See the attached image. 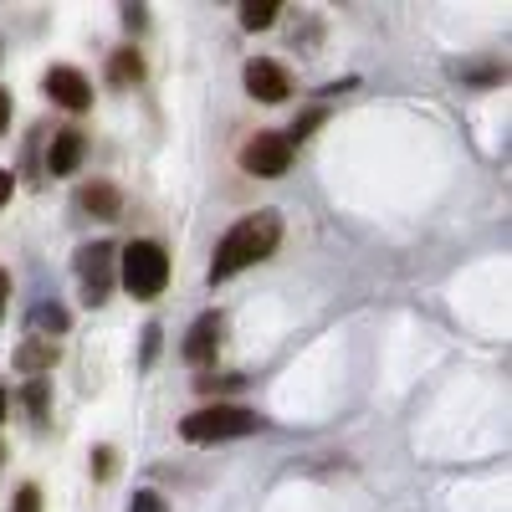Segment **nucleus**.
<instances>
[{
	"mask_svg": "<svg viewBox=\"0 0 512 512\" xmlns=\"http://www.w3.org/2000/svg\"><path fill=\"white\" fill-rule=\"evenodd\" d=\"M16 512H41V492L36 487H21L16 492Z\"/></svg>",
	"mask_w": 512,
	"mask_h": 512,
	"instance_id": "obj_19",
	"label": "nucleus"
},
{
	"mask_svg": "<svg viewBox=\"0 0 512 512\" xmlns=\"http://www.w3.org/2000/svg\"><path fill=\"white\" fill-rule=\"evenodd\" d=\"M0 420H6V384H0Z\"/></svg>",
	"mask_w": 512,
	"mask_h": 512,
	"instance_id": "obj_25",
	"label": "nucleus"
},
{
	"mask_svg": "<svg viewBox=\"0 0 512 512\" xmlns=\"http://www.w3.org/2000/svg\"><path fill=\"white\" fill-rule=\"evenodd\" d=\"M323 118H328V108H308L303 118H297V123L287 128V134H282V139H287V144H292V139H308V134H313V128H318Z\"/></svg>",
	"mask_w": 512,
	"mask_h": 512,
	"instance_id": "obj_15",
	"label": "nucleus"
},
{
	"mask_svg": "<svg viewBox=\"0 0 512 512\" xmlns=\"http://www.w3.org/2000/svg\"><path fill=\"white\" fill-rule=\"evenodd\" d=\"M88 154V139H82V128H57L52 134V154H47V169L52 175H72Z\"/></svg>",
	"mask_w": 512,
	"mask_h": 512,
	"instance_id": "obj_9",
	"label": "nucleus"
},
{
	"mask_svg": "<svg viewBox=\"0 0 512 512\" xmlns=\"http://www.w3.org/2000/svg\"><path fill=\"white\" fill-rule=\"evenodd\" d=\"M277 241H282V216H277V210H256V216L236 221V226L221 236V246H216L210 282H226V277L246 272L251 262H267V256L277 251Z\"/></svg>",
	"mask_w": 512,
	"mask_h": 512,
	"instance_id": "obj_1",
	"label": "nucleus"
},
{
	"mask_svg": "<svg viewBox=\"0 0 512 512\" xmlns=\"http://www.w3.org/2000/svg\"><path fill=\"white\" fill-rule=\"evenodd\" d=\"M31 328H36V338H41V333H62V328H67V313H62L57 303H41V308L31 313Z\"/></svg>",
	"mask_w": 512,
	"mask_h": 512,
	"instance_id": "obj_14",
	"label": "nucleus"
},
{
	"mask_svg": "<svg viewBox=\"0 0 512 512\" xmlns=\"http://www.w3.org/2000/svg\"><path fill=\"white\" fill-rule=\"evenodd\" d=\"M6 123H11V93L0 88V134H6Z\"/></svg>",
	"mask_w": 512,
	"mask_h": 512,
	"instance_id": "obj_23",
	"label": "nucleus"
},
{
	"mask_svg": "<svg viewBox=\"0 0 512 512\" xmlns=\"http://www.w3.org/2000/svg\"><path fill=\"white\" fill-rule=\"evenodd\" d=\"M231 384H241V379H236V374H226V379L205 374V379H195V390H200V395H216V390H231Z\"/></svg>",
	"mask_w": 512,
	"mask_h": 512,
	"instance_id": "obj_18",
	"label": "nucleus"
},
{
	"mask_svg": "<svg viewBox=\"0 0 512 512\" xmlns=\"http://www.w3.org/2000/svg\"><path fill=\"white\" fill-rule=\"evenodd\" d=\"M11 195V169H0V200Z\"/></svg>",
	"mask_w": 512,
	"mask_h": 512,
	"instance_id": "obj_24",
	"label": "nucleus"
},
{
	"mask_svg": "<svg viewBox=\"0 0 512 512\" xmlns=\"http://www.w3.org/2000/svg\"><path fill=\"white\" fill-rule=\"evenodd\" d=\"M139 77H144V62H139L134 47H128V52H113V62H108V82H113V88H134Z\"/></svg>",
	"mask_w": 512,
	"mask_h": 512,
	"instance_id": "obj_12",
	"label": "nucleus"
},
{
	"mask_svg": "<svg viewBox=\"0 0 512 512\" xmlns=\"http://www.w3.org/2000/svg\"><path fill=\"white\" fill-rule=\"evenodd\" d=\"M77 210H88V216H98V221H118L123 195L113 185H82L77 190Z\"/></svg>",
	"mask_w": 512,
	"mask_h": 512,
	"instance_id": "obj_11",
	"label": "nucleus"
},
{
	"mask_svg": "<svg viewBox=\"0 0 512 512\" xmlns=\"http://www.w3.org/2000/svg\"><path fill=\"white\" fill-rule=\"evenodd\" d=\"M6 303H11V272L0 267V318H6Z\"/></svg>",
	"mask_w": 512,
	"mask_h": 512,
	"instance_id": "obj_22",
	"label": "nucleus"
},
{
	"mask_svg": "<svg viewBox=\"0 0 512 512\" xmlns=\"http://www.w3.org/2000/svg\"><path fill=\"white\" fill-rule=\"evenodd\" d=\"M277 11H282L277 0H246V6H241V26L246 31H267L277 21Z\"/></svg>",
	"mask_w": 512,
	"mask_h": 512,
	"instance_id": "obj_13",
	"label": "nucleus"
},
{
	"mask_svg": "<svg viewBox=\"0 0 512 512\" xmlns=\"http://www.w3.org/2000/svg\"><path fill=\"white\" fill-rule=\"evenodd\" d=\"M26 405H31L36 420H47V379H31L26 384Z\"/></svg>",
	"mask_w": 512,
	"mask_h": 512,
	"instance_id": "obj_16",
	"label": "nucleus"
},
{
	"mask_svg": "<svg viewBox=\"0 0 512 512\" xmlns=\"http://www.w3.org/2000/svg\"><path fill=\"white\" fill-rule=\"evenodd\" d=\"M262 431V415L246 410V405H210V410H195L180 420V436L195 441V446H210V441H236V436H251Z\"/></svg>",
	"mask_w": 512,
	"mask_h": 512,
	"instance_id": "obj_2",
	"label": "nucleus"
},
{
	"mask_svg": "<svg viewBox=\"0 0 512 512\" xmlns=\"http://www.w3.org/2000/svg\"><path fill=\"white\" fill-rule=\"evenodd\" d=\"M216 344H221V313H200L195 328L185 333V349H180V354H185L190 364H210Z\"/></svg>",
	"mask_w": 512,
	"mask_h": 512,
	"instance_id": "obj_8",
	"label": "nucleus"
},
{
	"mask_svg": "<svg viewBox=\"0 0 512 512\" xmlns=\"http://www.w3.org/2000/svg\"><path fill=\"white\" fill-rule=\"evenodd\" d=\"M287 164H292V144L282 134H251L241 144V169L256 180H282Z\"/></svg>",
	"mask_w": 512,
	"mask_h": 512,
	"instance_id": "obj_5",
	"label": "nucleus"
},
{
	"mask_svg": "<svg viewBox=\"0 0 512 512\" xmlns=\"http://www.w3.org/2000/svg\"><path fill=\"white\" fill-rule=\"evenodd\" d=\"M52 364H57V344H52V338H26V344L16 349V369H21L26 379L52 374Z\"/></svg>",
	"mask_w": 512,
	"mask_h": 512,
	"instance_id": "obj_10",
	"label": "nucleus"
},
{
	"mask_svg": "<svg viewBox=\"0 0 512 512\" xmlns=\"http://www.w3.org/2000/svg\"><path fill=\"white\" fill-rule=\"evenodd\" d=\"M128 512H169L159 492H134V502H128Z\"/></svg>",
	"mask_w": 512,
	"mask_h": 512,
	"instance_id": "obj_17",
	"label": "nucleus"
},
{
	"mask_svg": "<svg viewBox=\"0 0 512 512\" xmlns=\"http://www.w3.org/2000/svg\"><path fill=\"white\" fill-rule=\"evenodd\" d=\"M41 88H47V93H52V103H62L67 113L93 108V82L82 77L77 67H47V77H41Z\"/></svg>",
	"mask_w": 512,
	"mask_h": 512,
	"instance_id": "obj_6",
	"label": "nucleus"
},
{
	"mask_svg": "<svg viewBox=\"0 0 512 512\" xmlns=\"http://www.w3.org/2000/svg\"><path fill=\"white\" fill-rule=\"evenodd\" d=\"M241 77H246V93L262 98V103H282V98L292 93V77H287L277 62H267V57H251Z\"/></svg>",
	"mask_w": 512,
	"mask_h": 512,
	"instance_id": "obj_7",
	"label": "nucleus"
},
{
	"mask_svg": "<svg viewBox=\"0 0 512 512\" xmlns=\"http://www.w3.org/2000/svg\"><path fill=\"white\" fill-rule=\"evenodd\" d=\"M93 472H98V477H113V451H108V446L93 451Z\"/></svg>",
	"mask_w": 512,
	"mask_h": 512,
	"instance_id": "obj_20",
	"label": "nucleus"
},
{
	"mask_svg": "<svg viewBox=\"0 0 512 512\" xmlns=\"http://www.w3.org/2000/svg\"><path fill=\"white\" fill-rule=\"evenodd\" d=\"M113 262H118V251L108 241H93V246L77 251V282H82V297H88L93 308L108 303V292H113Z\"/></svg>",
	"mask_w": 512,
	"mask_h": 512,
	"instance_id": "obj_4",
	"label": "nucleus"
},
{
	"mask_svg": "<svg viewBox=\"0 0 512 512\" xmlns=\"http://www.w3.org/2000/svg\"><path fill=\"white\" fill-rule=\"evenodd\" d=\"M123 26L139 31V26H144V6H123Z\"/></svg>",
	"mask_w": 512,
	"mask_h": 512,
	"instance_id": "obj_21",
	"label": "nucleus"
},
{
	"mask_svg": "<svg viewBox=\"0 0 512 512\" xmlns=\"http://www.w3.org/2000/svg\"><path fill=\"white\" fill-rule=\"evenodd\" d=\"M123 287L134 292V297H159L164 292V282H169V256H164V246H154V241H134L123 256Z\"/></svg>",
	"mask_w": 512,
	"mask_h": 512,
	"instance_id": "obj_3",
	"label": "nucleus"
}]
</instances>
